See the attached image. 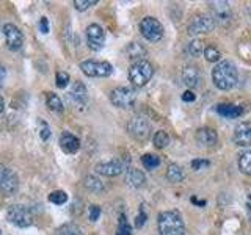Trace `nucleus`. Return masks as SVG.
<instances>
[{"mask_svg": "<svg viewBox=\"0 0 251 235\" xmlns=\"http://www.w3.org/2000/svg\"><path fill=\"white\" fill-rule=\"evenodd\" d=\"M212 82L217 88L223 91L234 88L239 82V74H237V68L234 63L231 62H220L219 64L212 69Z\"/></svg>", "mask_w": 251, "mask_h": 235, "instance_id": "obj_1", "label": "nucleus"}, {"mask_svg": "<svg viewBox=\"0 0 251 235\" xmlns=\"http://www.w3.org/2000/svg\"><path fill=\"white\" fill-rule=\"evenodd\" d=\"M158 232L160 235H184L186 234V226H184L182 217L174 210L162 212L157 219Z\"/></svg>", "mask_w": 251, "mask_h": 235, "instance_id": "obj_2", "label": "nucleus"}, {"mask_svg": "<svg viewBox=\"0 0 251 235\" xmlns=\"http://www.w3.org/2000/svg\"><path fill=\"white\" fill-rule=\"evenodd\" d=\"M153 76H154V68L146 60L134 63L129 69V80L137 88H141V86L146 85L153 78Z\"/></svg>", "mask_w": 251, "mask_h": 235, "instance_id": "obj_3", "label": "nucleus"}, {"mask_svg": "<svg viewBox=\"0 0 251 235\" xmlns=\"http://www.w3.org/2000/svg\"><path fill=\"white\" fill-rule=\"evenodd\" d=\"M151 123L148 121V118H144L141 115H137L134 118L129 119L127 123V132L132 138H135L137 141H146L151 137Z\"/></svg>", "mask_w": 251, "mask_h": 235, "instance_id": "obj_4", "label": "nucleus"}, {"mask_svg": "<svg viewBox=\"0 0 251 235\" xmlns=\"http://www.w3.org/2000/svg\"><path fill=\"white\" fill-rule=\"evenodd\" d=\"M6 219L17 227H29L33 224L31 210L29 209V207L19 205V204H15V205L10 207L8 212H6Z\"/></svg>", "mask_w": 251, "mask_h": 235, "instance_id": "obj_5", "label": "nucleus"}, {"mask_svg": "<svg viewBox=\"0 0 251 235\" xmlns=\"http://www.w3.org/2000/svg\"><path fill=\"white\" fill-rule=\"evenodd\" d=\"M135 99V90L129 88V86H118L110 93V102L118 109H130V107H134Z\"/></svg>", "mask_w": 251, "mask_h": 235, "instance_id": "obj_6", "label": "nucleus"}, {"mask_svg": "<svg viewBox=\"0 0 251 235\" xmlns=\"http://www.w3.org/2000/svg\"><path fill=\"white\" fill-rule=\"evenodd\" d=\"M127 165H129V158H113L110 162H101L94 166V170L97 174L105 177H115V176H120L121 172H124L127 170Z\"/></svg>", "mask_w": 251, "mask_h": 235, "instance_id": "obj_7", "label": "nucleus"}, {"mask_svg": "<svg viewBox=\"0 0 251 235\" xmlns=\"http://www.w3.org/2000/svg\"><path fill=\"white\" fill-rule=\"evenodd\" d=\"M80 69L88 77H109L113 72V66L109 62H96V60H85L80 63Z\"/></svg>", "mask_w": 251, "mask_h": 235, "instance_id": "obj_8", "label": "nucleus"}, {"mask_svg": "<svg viewBox=\"0 0 251 235\" xmlns=\"http://www.w3.org/2000/svg\"><path fill=\"white\" fill-rule=\"evenodd\" d=\"M140 31L141 35L151 43H157L163 38V25L157 21L156 17H144L140 22Z\"/></svg>", "mask_w": 251, "mask_h": 235, "instance_id": "obj_9", "label": "nucleus"}, {"mask_svg": "<svg viewBox=\"0 0 251 235\" xmlns=\"http://www.w3.org/2000/svg\"><path fill=\"white\" fill-rule=\"evenodd\" d=\"M17 188H19L17 174L0 163V191L6 194V196H11V194H15L17 191Z\"/></svg>", "mask_w": 251, "mask_h": 235, "instance_id": "obj_10", "label": "nucleus"}, {"mask_svg": "<svg viewBox=\"0 0 251 235\" xmlns=\"http://www.w3.org/2000/svg\"><path fill=\"white\" fill-rule=\"evenodd\" d=\"M214 29H215L214 19L210 16L203 15V16H195L191 19L187 27V31H188V35L196 36V35H203V33H210Z\"/></svg>", "mask_w": 251, "mask_h": 235, "instance_id": "obj_11", "label": "nucleus"}, {"mask_svg": "<svg viewBox=\"0 0 251 235\" xmlns=\"http://www.w3.org/2000/svg\"><path fill=\"white\" fill-rule=\"evenodd\" d=\"M3 35L6 38V46L10 50H21L24 46V35L15 24H5L3 25Z\"/></svg>", "mask_w": 251, "mask_h": 235, "instance_id": "obj_12", "label": "nucleus"}, {"mask_svg": "<svg viewBox=\"0 0 251 235\" xmlns=\"http://www.w3.org/2000/svg\"><path fill=\"white\" fill-rule=\"evenodd\" d=\"M210 11H212V17L215 25L220 24V25H228L233 19V11H231V6L228 2H214L210 3Z\"/></svg>", "mask_w": 251, "mask_h": 235, "instance_id": "obj_13", "label": "nucleus"}, {"mask_svg": "<svg viewBox=\"0 0 251 235\" xmlns=\"http://www.w3.org/2000/svg\"><path fill=\"white\" fill-rule=\"evenodd\" d=\"M87 43L91 50H101L105 43V31L101 25L91 24L87 27Z\"/></svg>", "mask_w": 251, "mask_h": 235, "instance_id": "obj_14", "label": "nucleus"}, {"mask_svg": "<svg viewBox=\"0 0 251 235\" xmlns=\"http://www.w3.org/2000/svg\"><path fill=\"white\" fill-rule=\"evenodd\" d=\"M69 100H72L77 107H85L88 100V90L82 82H74L71 86V91L68 94Z\"/></svg>", "mask_w": 251, "mask_h": 235, "instance_id": "obj_15", "label": "nucleus"}, {"mask_svg": "<svg viewBox=\"0 0 251 235\" xmlns=\"http://www.w3.org/2000/svg\"><path fill=\"white\" fill-rule=\"evenodd\" d=\"M182 82L186 83L188 88H198L203 83V74L196 66H187L182 71Z\"/></svg>", "mask_w": 251, "mask_h": 235, "instance_id": "obj_16", "label": "nucleus"}, {"mask_svg": "<svg viewBox=\"0 0 251 235\" xmlns=\"http://www.w3.org/2000/svg\"><path fill=\"white\" fill-rule=\"evenodd\" d=\"M196 143L203 147H212L219 141V135L214 129H209V127H201V129L196 130Z\"/></svg>", "mask_w": 251, "mask_h": 235, "instance_id": "obj_17", "label": "nucleus"}, {"mask_svg": "<svg viewBox=\"0 0 251 235\" xmlns=\"http://www.w3.org/2000/svg\"><path fill=\"white\" fill-rule=\"evenodd\" d=\"M234 143L237 146H251V123H240L234 130Z\"/></svg>", "mask_w": 251, "mask_h": 235, "instance_id": "obj_18", "label": "nucleus"}, {"mask_svg": "<svg viewBox=\"0 0 251 235\" xmlns=\"http://www.w3.org/2000/svg\"><path fill=\"white\" fill-rule=\"evenodd\" d=\"M60 146L66 154H76L80 149V141L76 135H72L69 132H64L60 138Z\"/></svg>", "mask_w": 251, "mask_h": 235, "instance_id": "obj_19", "label": "nucleus"}, {"mask_svg": "<svg viewBox=\"0 0 251 235\" xmlns=\"http://www.w3.org/2000/svg\"><path fill=\"white\" fill-rule=\"evenodd\" d=\"M126 55L134 63L141 62V60H144V57H146V49H144L140 43H130L126 47Z\"/></svg>", "mask_w": 251, "mask_h": 235, "instance_id": "obj_20", "label": "nucleus"}, {"mask_svg": "<svg viewBox=\"0 0 251 235\" xmlns=\"http://www.w3.org/2000/svg\"><path fill=\"white\" fill-rule=\"evenodd\" d=\"M126 182H127L129 187H134V188H140L144 185L146 182V177L141 170H137V168H129L127 171V176H126Z\"/></svg>", "mask_w": 251, "mask_h": 235, "instance_id": "obj_21", "label": "nucleus"}, {"mask_svg": "<svg viewBox=\"0 0 251 235\" xmlns=\"http://www.w3.org/2000/svg\"><path fill=\"white\" fill-rule=\"evenodd\" d=\"M217 111H219L221 116L229 118V119L239 118L242 115V109H240V107L239 105H233V104H221V105L217 107Z\"/></svg>", "mask_w": 251, "mask_h": 235, "instance_id": "obj_22", "label": "nucleus"}, {"mask_svg": "<svg viewBox=\"0 0 251 235\" xmlns=\"http://www.w3.org/2000/svg\"><path fill=\"white\" fill-rule=\"evenodd\" d=\"M186 177V174H184L182 168L179 165H170L168 170H167V179L170 180L171 184H179Z\"/></svg>", "mask_w": 251, "mask_h": 235, "instance_id": "obj_23", "label": "nucleus"}, {"mask_svg": "<svg viewBox=\"0 0 251 235\" xmlns=\"http://www.w3.org/2000/svg\"><path fill=\"white\" fill-rule=\"evenodd\" d=\"M83 185L91 193H101L104 190L102 182L96 176H87V177L83 179Z\"/></svg>", "mask_w": 251, "mask_h": 235, "instance_id": "obj_24", "label": "nucleus"}, {"mask_svg": "<svg viewBox=\"0 0 251 235\" xmlns=\"http://www.w3.org/2000/svg\"><path fill=\"white\" fill-rule=\"evenodd\" d=\"M46 102H47V107L55 113H62L63 111V102L62 99L57 96L55 93H47L46 94Z\"/></svg>", "mask_w": 251, "mask_h": 235, "instance_id": "obj_25", "label": "nucleus"}, {"mask_svg": "<svg viewBox=\"0 0 251 235\" xmlns=\"http://www.w3.org/2000/svg\"><path fill=\"white\" fill-rule=\"evenodd\" d=\"M239 170L247 174V176H251V151L243 152L242 156H239Z\"/></svg>", "mask_w": 251, "mask_h": 235, "instance_id": "obj_26", "label": "nucleus"}, {"mask_svg": "<svg viewBox=\"0 0 251 235\" xmlns=\"http://www.w3.org/2000/svg\"><path fill=\"white\" fill-rule=\"evenodd\" d=\"M153 141H154V146L157 147V149H163V147H167L170 144V137H168L167 132L158 130V132H156Z\"/></svg>", "mask_w": 251, "mask_h": 235, "instance_id": "obj_27", "label": "nucleus"}, {"mask_svg": "<svg viewBox=\"0 0 251 235\" xmlns=\"http://www.w3.org/2000/svg\"><path fill=\"white\" fill-rule=\"evenodd\" d=\"M141 163L146 170H154V168L160 165V158L154 156V154H144V156L141 157Z\"/></svg>", "mask_w": 251, "mask_h": 235, "instance_id": "obj_28", "label": "nucleus"}, {"mask_svg": "<svg viewBox=\"0 0 251 235\" xmlns=\"http://www.w3.org/2000/svg\"><path fill=\"white\" fill-rule=\"evenodd\" d=\"M58 235H83L82 229L74 223L63 224L60 229H58Z\"/></svg>", "mask_w": 251, "mask_h": 235, "instance_id": "obj_29", "label": "nucleus"}, {"mask_svg": "<svg viewBox=\"0 0 251 235\" xmlns=\"http://www.w3.org/2000/svg\"><path fill=\"white\" fill-rule=\"evenodd\" d=\"M49 201H50L52 204H55V205H62V204L66 203V201H68V194H66L63 190L52 191L49 194Z\"/></svg>", "mask_w": 251, "mask_h": 235, "instance_id": "obj_30", "label": "nucleus"}, {"mask_svg": "<svg viewBox=\"0 0 251 235\" xmlns=\"http://www.w3.org/2000/svg\"><path fill=\"white\" fill-rule=\"evenodd\" d=\"M187 52L191 57H200L201 53H204V44L201 41H198V39H195V41H191L187 46Z\"/></svg>", "mask_w": 251, "mask_h": 235, "instance_id": "obj_31", "label": "nucleus"}, {"mask_svg": "<svg viewBox=\"0 0 251 235\" xmlns=\"http://www.w3.org/2000/svg\"><path fill=\"white\" fill-rule=\"evenodd\" d=\"M116 235H132V226L129 224V221L124 213L120 217V224H118Z\"/></svg>", "mask_w": 251, "mask_h": 235, "instance_id": "obj_32", "label": "nucleus"}, {"mask_svg": "<svg viewBox=\"0 0 251 235\" xmlns=\"http://www.w3.org/2000/svg\"><path fill=\"white\" fill-rule=\"evenodd\" d=\"M204 57H206L207 62L214 63V62H219L220 57H221V53H220L219 49H217V47L209 46V47H206V49H204Z\"/></svg>", "mask_w": 251, "mask_h": 235, "instance_id": "obj_33", "label": "nucleus"}, {"mask_svg": "<svg viewBox=\"0 0 251 235\" xmlns=\"http://www.w3.org/2000/svg\"><path fill=\"white\" fill-rule=\"evenodd\" d=\"M55 80H57V86L58 88H66V86L69 85V82H71V78H69V74L68 72H57V77H55Z\"/></svg>", "mask_w": 251, "mask_h": 235, "instance_id": "obj_34", "label": "nucleus"}, {"mask_svg": "<svg viewBox=\"0 0 251 235\" xmlns=\"http://www.w3.org/2000/svg\"><path fill=\"white\" fill-rule=\"evenodd\" d=\"M97 3V0H74V6L78 11L88 10L90 6H94Z\"/></svg>", "mask_w": 251, "mask_h": 235, "instance_id": "obj_35", "label": "nucleus"}, {"mask_svg": "<svg viewBox=\"0 0 251 235\" xmlns=\"http://www.w3.org/2000/svg\"><path fill=\"white\" fill-rule=\"evenodd\" d=\"M50 127L44 123V121H39V137H41L43 141H47L50 138Z\"/></svg>", "mask_w": 251, "mask_h": 235, "instance_id": "obj_36", "label": "nucleus"}, {"mask_svg": "<svg viewBox=\"0 0 251 235\" xmlns=\"http://www.w3.org/2000/svg\"><path fill=\"white\" fill-rule=\"evenodd\" d=\"M146 212H144V205H141V209H140V213H138V217L135 218V227H138V229H140V227H143V224H144V221H146Z\"/></svg>", "mask_w": 251, "mask_h": 235, "instance_id": "obj_37", "label": "nucleus"}, {"mask_svg": "<svg viewBox=\"0 0 251 235\" xmlns=\"http://www.w3.org/2000/svg\"><path fill=\"white\" fill-rule=\"evenodd\" d=\"M210 163L207 162V160H193V162H191V168H193L195 171H200V170H204V168H207Z\"/></svg>", "mask_w": 251, "mask_h": 235, "instance_id": "obj_38", "label": "nucleus"}, {"mask_svg": "<svg viewBox=\"0 0 251 235\" xmlns=\"http://www.w3.org/2000/svg\"><path fill=\"white\" fill-rule=\"evenodd\" d=\"M101 217V207L99 205H90V219L97 221Z\"/></svg>", "mask_w": 251, "mask_h": 235, "instance_id": "obj_39", "label": "nucleus"}, {"mask_svg": "<svg viewBox=\"0 0 251 235\" xmlns=\"http://www.w3.org/2000/svg\"><path fill=\"white\" fill-rule=\"evenodd\" d=\"M39 30H41V33H49L50 25H49V19L47 17L39 19Z\"/></svg>", "mask_w": 251, "mask_h": 235, "instance_id": "obj_40", "label": "nucleus"}, {"mask_svg": "<svg viewBox=\"0 0 251 235\" xmlns=\"http://www.w3.org/2000/svg\"><path fill=\"white\" fill-rule=\"evenodd\" d=\"M195 97H196V96H195V94L191 93V91H186V93L182 94V100H184V102H193Z\"/></svg>", "mask_w": 251, "mask_h": 235, "instance_id": "obj_41", "label": "nucleus"}, {"mask_svg": "<svg viewBox=\"0 0 251 235\" xmlns=\"http://www.w3.org/2000/svg\"><path fill=\"white\" fill-rule=\"evenodd\" d=\"M5 78H6V69L3 68L2 64H0V88H2V85L5 82Z\"/></svg>", "mask_w": 251, "mask_h": 235, "instance_id": "obj_42", "label": "nucleus"}, {"mask_svg": "<svg viewBox=\"0 0 251 235\" xmlns=\"http://www.w3.org/2000/svg\"><path fill=\"white\" fill-rule=\"evenodd\" d=\"M3 109H5V102H3V99L0 97V113L3 111Z\"/></svg>", "mask_w": 251, "mask_h": 235, "instance_id": "obj_43", "label": "nucleus"}, {"mask_svg": "<svg viewBox=\"0 0 251 235\" xmlns=\"http://www.w3.org/2000/svg\"><path fill=\"white\" fill-rule=\"evenodd\" d=\"M0 235H2V234H0Z\"/></svg>", "mask_w": 251, "mask_h": 235, "instance_id": "obj_44", "label": "nucleus"}]
</instances>
